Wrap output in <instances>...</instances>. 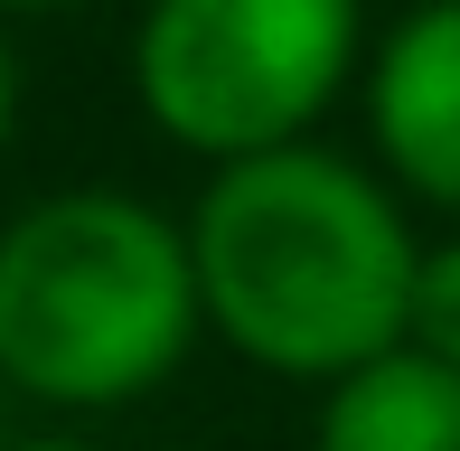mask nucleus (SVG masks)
<instances>
[{
    "label": "nucleus",
    "mask_w": 460,
    "mask_h": 451,
    "mask_svg": "<svg viewBox=\"0 0 460 451\" xmlns=\"http://www.w3.org/2000/svg\"><path fill=\"white\" fill-rule=\"evenodd\" d=\"M207 330L188 226L122 189H57L0 226V385L113 414L179 376Z\"/></svg>",
    "instance_id": "f03ea898"
},
{
    "label": "nucleus",
    "mask_w": 460,
    "mask_h": 451,
    "mask_svg": "<svg viewBox=\"0 0 460 451\" xmlns=\"http://www.w3.org/2000/svg\"><path fill=\"white\" fill-rule=\"evenodd\" d=\"M188 254L207 330L263 376L329 385L404 348L423 244L385 179L320 141L217 160V179L188 208Z\"/></svg>",
    "instance_id": "f257e3e1"
},
{
    "label": "nucleus",
    "mask_w": 460,
    "mask_h": 451,
    "mask_svg": "<svg viewBox=\"0 0 460 451\" xmlns=\"http://www.w3.org/2000/svg\"><path fill=\"white\" fill-rule=\"evenodd\" d=\"M19 132V57H10V29H0V151Z\"/></svg>",
    "instance_id": "0eeeda50"
},
{
    "label": "nucleus",
    "mask_w": 460,
    "mask_h": 451,
    "mask_svg": "<svg viewBox=\"0 0 460 451\" xmlns=\"http://www.w3.org/2000/svg\"><path fill=\"white\" fill-rule=\"evenodd\" d=\"M0 451H103V442H0Z\"/></svg>",
    "instance_id": "1a4fd4ad"
},
{
    "label": "nucleus",
    "mask_w": 460,
    "mask_h": 451,
    "mask_svg": "<svg viewBox=\"0 0 460 451\" xmlns=\"http://www.w3.org/2000/svg\"><path fill=\"white\" fill-rule=\"evenodd\" d=\"M367 57V0H151L132 94L179 151H282L339 104Z\"/></svg>",
    "instance_id": "7ed1b4c3"
},
{
    "label": "nucleus",
    "mask_w": 460,
    "mask_h": 451,
    "mask_svg": "<svg viewBox=\"0 0 460 451\" xmlns=\"http://www.w3.org/2000/svg\"><path fill=\"white\" fill-rule=\"evenodd\" d=\"M367 132L376 160L460 217V0H413L367 57Z\"/></svg>",
    "instance_id": "20e7f679"
},
{
    "label": "nucleus",
    "mask_w": 460,
    "mask_h": 451,
    "mask_svg": "<svg viewBox=\"0 0 460 451\" xmlns=\"http://www.w3.org/2000/svg\"><path fill=\"white\" fill-rule=\"evenodd\" d=\"M38 10H75V0H0V19H38Z\"/></svg>",
    "instance_id": "6e6552de"
},
{
    "label": "nucleus",
    "mask_w": 460,
    "mask_h": 451,
    "mask_svg": "<svg viewBox=\"0 0 460 451\" xmlns=\"http://www.w3.org/2000/svg\"><path fill=\"white\" fill-rule=\"evenodd\" d=\"M404 339H413V348H432L442 367H460V235H451V244H423V263H413Z\"/></svg>",
    "instance_id": "423d86ee"
},
{
    "label": "nucleus",
    "mask_w": 460,
    "mask_h": 451,
    "mask_svg": "<svg viewBox=\"0 0 460 451\" xmlns=\"http://www.w3.org/2000/svg\"><path fill=\"white\" fill-rule=\"evenodd\" d=\"M310 451H460V367L404 339L385 358L329 376Z\"/></svg>",
    "instance_id": "39448f33"
}]
</instances>
